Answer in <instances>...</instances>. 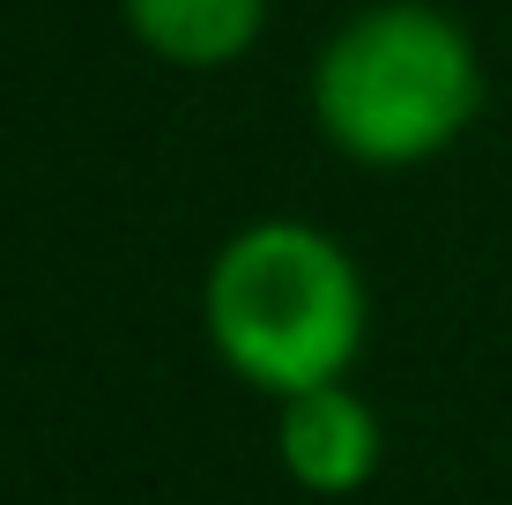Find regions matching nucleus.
Masks as SVG:
<instances>
[{
  "label": "nucleus",
  "instance_id": "1",
  "mask_svg": "<svg viewBox=\"0 0 512 505\" xmlns=\"http://www.w3.org/2000/svg\"><path fill=\"white\" fill-rule=\"evenodd\" d=\"M201 327L231 379L282 402V394L349 379L372 335V290L334 231L305 216H260L208 260Z\"/></svg>",
  "mask_w": 512,
  "mask_h": 505
},
{
  "label": "nucleus",
  "instance_id": "2",
  "mask_svg": "<svg viewBox=\"0 0 512 505\" xmlns=\"http://www.w3.org/2000/svg\"><path fill=\"white\" fill-rule=\"evenodd\" d=\"M483 112V52L438 0H372L312 60V127L364 171H416Z\"/></svg>",
  "mask_w": 512,
  "mask_h": 505
},
{
  "label": "nucleus",
  "instance_id": "3",
  "mask_svg": "<svg viewBox=\"0 0 512 505\" xmlns=\"http://www.w3.org/2000/svg\"><path fill=\"white\" fill-rule=\"evenodd\" d=\"M275 461L312 498H357L386 461V424L349 379H327L275 402Z\"/></svg>",
  "mask_w": 512,
  "mask_h": 505
},
{
  "label": "nucleus",
  "instance_id": "4",
  "mask_svg": "<svg viewBox=\"0 0 512 505\" xmlns=\"http://www.w3.org/2000/svg\"><path fill=\"white\" fill-rule=\"evenodd\" d=\"M127 38L164 67L186 75H216L238 67L268 30V0H119Z\"/></svg>",
  "mask_w": 512,
  "mask_h": 505
}]
</instances>
